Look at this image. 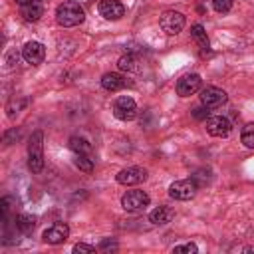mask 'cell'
<instances>
[{
  "instance_id": "obj_1",
  "label": "cell",
  "mask_w": 254,
  "mask_h": 254,
  "mask_svg": "<svg viewBox=\"0 0 254 254\" xmlns=\"http://www.w3.org/2000/svg\"><path fill=\"white\" fill-rule=\"evenodd\" d=\"M56 20L64 28H73L85 20V12L75 0H64L56 10Z\"/></svg>"
},
{
  "instance_id": "obj_2",
  "label": "cell",
  "mask_w": 254,
  "mask_h": 254,
  "mask_svg": "<svg viewBox=\"0 0 254 254\" xmlns=\"http://www.w3.org/2000/svg\"><path fill=\"white\" fill-rule=\"evenodd\" d=\"M28 167L32 173H40L44 169V133L34 131L28 141Z\"/></svg>"
},
{
  "instance_id": "obj_3",
  "label": "cell",
  "mask_w": 254,
  "mask_h": 254,
  "mask_svg": "<svg viewBox=\"0 0 254 254\" xmlns=\"http://www.w3.org/2000/svg\"><path fill=\"white\" fill-rule=\"evenodd\" d=\"M149 194L145 190H127L123 196H121V206L127 210V212H139L143 210L145 206H149Z\"/></svg>"
},
{
  "instance_id": "obj_4",
  "label": "cell",
  "mask_w": 254,
  "mask_h": 254,
  "mask_svg": "<svg viewBox=\"0 0 254 254\" xmlns=\"http://www.w3.org/2000/svg\"><path fill=\"white\" fill-rule=\"evenodd\" d=\"M194 194H196V183L192 179H181L169 187V196L175 200H190Z\"/></svg>"
},
{
  "instance_id": "obj_5",
  "label": "cell",
  "mask_w": 254,
  "mask_h": 254,
  "mask_svg": "<svg viewBox=\"0 0 254 254\" xmlns=\"http://www.w3.org/2000/svg\"><path fill=\"white\" fill-rule=\"evenodd\" d=\"M113 115H115L117 119H121V121H131V119H135V115H137V103H135V99L129 97V95L117 97L115 103H113Z\"/></svg>"
},
{
  "instance_id": "obj_6",
  "label": "cell",
  "mask_w": 254,
  "mask_h": 254,
  "mask_svg": "<svg viewBox=\"0 0 254 254\" xmlns=\"http://www.w3.org/2000/svg\"><path fill=\"white\" fill-rule=\"evenodd\" d=\"M159 24H161V28H163L165 34L175 36V34H179V32L185 28V16H183L181 12H177V10H167V12L161 16Z\"/></svg>"
},
{
  "instance_id": "obj_7",
  "label": "cell",
  "mask_w": 254,
  "mask_h": 254,
  "mask_svg": "<svg viewBox=\"0 0 254 254\" xmlns=\"http://www.w3.org/2000/svg\"><path fill=\"white\" fill-rule=\"evenodd\" d=\"M145 179H147V171L143 167H127V169H121L117 173V183L119 185H125V187L139 185Z\"/></svg>"
},
{
  "instance_id": "obj_8",
  "label": "cell",
  "mask_w": 254,
  "mask_h": 254,
  "mask_svg": "<svg viewBox=\"0 0 254 254\" xmlns=\"http://www.w3.org/2000/svg\"><path fill=\"white\" fill-rule=\"evenodd\" d=\"M200 103L208 109V107H220L222 103H226V91L214 85H208L200 91Z\"/></svg>"
},
{
  "instance_id": "obj_9",
  "label": "cell",
  "mask_w": 254,
  "mask_h": 254,
  "mask_svg": "<svg viewBox=\"0 0 254 254\" xmlns=\"http://www.w3.org/2000/svg\"><path fill=\"white\" fill-rule=\"evenodd\" d=\"M200 83H202V79L198 73H187L177 81V93L181 97H189L200 89Z\"/></svg>"
},
{
  "instance_id": "obj_10",
  "label": "cell",
  "mask_w": 254,
  "mask_h": 254,
  "mask_svg": "<svg viewBox=\"0 0 254 254\" xmlns=\"http://www.w3.org/2000/svg\"><path fill=\"white\" fill-rule=\"evenodd\" d=\"M204 125H206V133L212 135V137H226V135L230 133V129H232L230 121H228L226 117H222V115H212V117H208V119L204 121Z\"/></svg>"
},
{
  "instance_id": "obj_11",
  "label": "cell",
  "mask_w": 254,
  "mask_h": 254,
  "mask_svg": "<svg viewBox=\"0 0 254 254\" xmlns=\"http://www.w3.org/2000/svg\"><path fill=\"white\" fill-rule=\"evenodd\" d=\"M67 236H69V226L64 224V222H56V224H52V226L46 228L44 234H42L44 242H48V244H62V242L67 240Z\"/></svg>"
},
{
  "instance_id": "obj_12",
  "label": "cell",
  "mask_w": 254,
  "mask_h": 254,
  "mask_svg": "<svg viewBox=\"0 0 254 254\" xmlns=\"http://www.w3.org/2000/svg\"><path fill=\"white\" fill-rule=\"evenodd\" d=\"M44 56H46V48L40 44V42H26L24 48H22V58L32 64V65H38L44 62Z\"/></svg>"
},
{
  "instance_id": "obj_13",
  "label": "cell",
  "mask_w": 254,
  "mask_h": 254,
  "mask_svg": "<svg viewBox=\"0 0 254 254\" xmlns=\"http://www.w3.org/2000/svg\"><path fill=\"white\" fill-rule=\"evenodd\" d=\"M99 14L105 20H119L125 14V6L119 0H101L99 2Z\"/></svg>"
},
{
  "instance_id": "obj_14",
  "label": "cell",
  "mask_w": 254,
  "mask_h": 254,
  "mask_svg": "<svg viewBox=\"0 0 254 254\" xmlns=\"http://www.w3.org/2000/svg\"><path fill=\"white\" fill-rule=\"evenodd\" d=\"M20 14L26 22H38L42 16H44V6L40 0H34L32 4H24L20 8Z\"/></svg>"
},
{
  "instance_id": "obj_15",
  "label": "cell",
  "mask_w": 254,
  "mask_h": 254,
  "mask_svg": "<svg viewBox=\"0 0 254 254\" xmlns=\"http://www.w3.org/2000/svg\"><path fill=\"white\" fill-rule=\"evenodd\" d=\"M125 85H127V81H125V77L119 75V73L109 71V73H105V75L101 77V87L107 89V91H119V89H123Z\"/></svg>"
},
{
  "instance_id": "obj_16",
  "label": "cell",
  "mask_w": 254,
  "mask_h": 254,
  "mask_svg": "<svg viewBox=\"0 0 254 254\" xmlns=\"http://www.w3.org/2000/svg\"><path fill=\"white\" fill-rule=\"evenodd\" d=\"M173 216H175V210H173L171 206L161 204V206H157L155 210H151L149 220H151L153 224H169V222L173 220Z\"/></svg>"
},
{
  "instance_id": "obj_17",
  "label": "cell",
  "mask_w": 254,
  "mask_h": 254,
  "mask_svg": "<svg viewBox=\"0 0 254 254\" xmlns=\"http://www.w3.org/2000/svg\"><path fill=\"white\" fill-rule=\"evenodd\" d=\"M190 36H192V40L196 42V46H198L202 52H208V48H210V42H208V36H206L204 28H202L200 24H194V26L190 28Z\"/></svg>"
},
{
  "instance_id": "obj_18",
  "label": "cell",
  "mask_w": 254,
  "mask_h": 254,
  "mask_svg": "<svg viewBox=\"0 0 254 254\" xmlns=\"http://www.w3.org/2000/svg\"><path fill=\"white\" fill-rule=\"evenodd\" d=\"M69 149H71L75 155H87V153L91 151V145H89L83 137H77V135H75V137L69 139Z\"/></svg>"
},
{
  "instance_id": "obj_19",
  "label": "cell",
  "mask_w": 254,
  "mask_h": 254,
  "mask_svg": "<svg viewBox=\"0 0 254 254\" xmlns=\"http://www.w3.org/2000/svg\"><path fill=\"white\" fill-rule=\"evenodd\" d=\"M34 226H36V218L34 216H30V214H18L16 216V228L20 232L28 234V232L34 230Z\"/></svg>"
},
{
  "instance_id": "obj_20",
  "label": "cell",
  "mask_w": 254,
  "mask_h": 254,
  "mask_svg": "<svg viewBox=\"0 0 254 254\" xmlns=\"http://www.w3.org/2000/svg\"><path fill=\"white\" fill-rule=\"evenodd\" d=\"M117 65H119V69H123V71H137V60H135V56H131V54L121 56L119 62H117Z\"/></svg>"
},
{
  "instance_id": "obj_21",
  "label": "cell",
  "mask_w": 254,
  "mask_h": 254,
  "mask_svg": "<svg viewBox=\"0 0 254 254\" xmlns=\"http://www.w3.org/2000/svg\"><path fill=\"white\" fill-rule=\"evenodd\" d=\"M240 139H242V143H244L248 149H254V123H248V125L242 127Z\"/></svg>"
},
{
  "instance_id": "obj_22",
  "label": "cell",
  "mask_w": 254,
  "mask_h": 254,
  "mask_svg": "<svg viewBox=\"0 0 254 254\" xmlns=\"http://www.w3.org/2000/svg\"><path fill=\"white\" fill-rule=\"evenodd\" d=\"M73 163H75V167H77L79 171H83V173H91V171H93V161H91L87 155H75Z\"/></svg>"
},
{
  "instance_id": "obj_23",
  "label": "cell",
  "mask_w": 254,
  "mask_h": 254,
  "mask_svg": "<svg viewBox=\"0 0 254 254\" xmlns=\"http://www.w3.org/2000/svg\"><path fill=\"white\" fill-rule=\"evenodd\" d=\"M196 250H198V248H196V244H192V242L181 244V246H175V248H173L175 254H194Z\"/></svg>"
},
{
  "instance_id": "obj_24",
  "label": "cell",
  "mask_w": 254,
  "mask_h": 254,
  "mask_svg": "<svg viewBox=\"0 0 254 254\" xmlns=\"http://www.w3.org/2000/svg\"><path fill=\"white\" fill-rule=\"evenodd\" d=\"M212 6H214L216 12L226 14V12L232 8V0H212Z\"/></svg>"
},
{
  "instance_id": "obj_25",
  "label": "cell",
  "mask_w": 254,
  "mask_h": 254,
  "mask_svg": "<svg viewBox=\"0 0 254 254\" xmlns=\"http://www.w3.org/2000/svg\"><path fill=\"white\" fill-rule=\"evenodd\" d=\"M73 252H75V254H93V252H95V246L79 242V244H75V246H73Z\"/></svg>"
},
{
  "instance_id": "obj_26",
  "label": "cell",
  "mask_w": 254,
  "mask_h": 254,
  "mask_svg": "<svg viewBox=\"0 0 254 254\" xmlns=\"http://www.w3.org/2000/svg\"><path fill=\"white\" fill-rule=\"evenodd\" d=\"M99 250H117V244L113 240H103L99 244Z\"/></svg>"
},
{
  "instance_id": "obj_27",
  "label": "cell",
  "mask_w": 254,
  "mask_h": 254,
  "mask_svg": "<svg viewBox=\"0 0 254 254\" xmlns=\"http://www.w3.org/2000/svg\"><path fill=\"white\" fill-rule=\"evenodd\" d=\"M206 113H208V111H206V109H202V107H198V109H194V111H192V115H194L196 119H204V117H206Z\"/></svg>"
},
{
  "instance_id": "obj_28",
  "label": "cell",
  "mask_w": 254,
  "mask_h": 254,
  "mask_svg": "<svg viewBox=\"0 0 254 254\" xmlns=\"http://www.w3.org/2000/svg\"><path fill=\"white\" fill-rule=\"evenodd\" d=\"M16 137H18V133H16V129H12V131H8V133L4 135V141H6V143H10V141H12V139H16Z\"/></svg>"
},
{
  "instance_id": "obj_29",
  "label": "cell",
  "mask_w": 254,
  "mask_h": 254,
  "mask_svg": "<svg viewBox=\"0 0 254 254\" xmlns=\"http://www.w3.org/2000/svg\"><path fill=\"white\" fill-rule=\"evenodd\" d=\"M16 2H18V4H20V6H24V4H32V2H34V0H16Z\"/></svg>"
}]
</instances>
